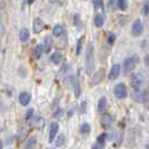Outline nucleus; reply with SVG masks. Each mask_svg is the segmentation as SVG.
<instances>
[{
	"instance_id": "nucleus-15",
	"label": "nucleus",
	"mask_w": 149,
	"mask_h": 149,
	"mask_svg": "<svg viewBox=\"0 0 149 149\" xmlns=\"http://www.w3.org/2000/svg\"><path fill=\"white\" fill-rule=\"evenodd\" d=\"M36 142H37L36 137H30L29 139L25 142V145H24V149H34V147L36 146Z\"/></svg>"
},
{
	"instance_id": "nucleus-30",
	"label": "nucleus",
	"mask_w": 149,
	"mask_h": 149,
	"mask_svg": "<svg viewBox=\"0 0 149 149\" xmlns=\"http://www.w3.org/2000/svg\"><path fill=\"white\" fill-rule=\"evenodd\" d=\"M93 3H94L95 9H99V8L102 7V0H93Z\"/></svg>"
},
{
	"instance_id": "nucleus-17",
	"label": "nucleus",
	"mask_w": 149,
	"mask_h": 149,
	"mask_svg": "<svg viewBox=\"0 0 149 149\" xmlns=\"http://www.w3.org/2000/svg\"><path fill=\"white\" fill-rule=\"evenodd\" d=\"M103 22H104L103 16L101 15V14H97L95 17H94V25H95V27H97V28L102 27L103 26Z\"/></svg>"
},
{
	"instance_id": "nucleus-7",
	"label": "nucleus",
	"mask_w": 149,
	"mask_h": 149,
	"mask_svg": "<svg viewBox=\"0 0 149 149\" xmlns=\"http://www.w3.org/2000/svg\"><path fill=\"white\" fill-rule=\"evenodd\" d=\"M44 29V22L40 18H35L33 22V30L35 34H40Z\"/></svg>"
},
{
	"instance_id": "nucleus-10",
	"label": "nucleus",
	"mask_w": 149,
	"mask_h": 149,
	"mask_svg": "<svg viewBox=\"0 0 149 149\" xmlns=\"http://www.w3.org/2000/svg\"><path fill=\"white\" fill-rule=\"evenodd\" d=\"M57 132H58V123L52 122L51 123V129H49V138H48L49 142H52L54 140V138L56 137Z\"/></svg>"
},
{
	"instance_id": "nucleus-24",
	"label": "nucleus",
	"mask_w": 149,
	"mask_h": 149,
	"mask_svg": "<svg viewBox=\"0 0 149 149\" xmlns=\"http://www.w3.org/2000/svg\"><path fill=\"white\" fill-rule=\"evenodd\" d=\"M90 131H91V126H90L89 123H83L82 126H81V132L83 134H89Z\"/></svg>"
},
{
	"instance_id": "nucleus-29",
	"label": "nucleus",
	"mask_w": 149,
	"mask_h": 149,
	"mask_svg": "<svg viewBox=\"0 0 149 149\" xmlns=\"http://www.w3.org/2000/svg\"><path fill=\"white\" fill-rule=\"evenodd\" d=\"M81 17H80V15H74V25L76 26V27H79V26H81Z\"/></svg>"
},
{
	"instance_id": "nucleus-33",
	"label": "nucleus",
	"mask_w": 149,
	"mask_h": 149,
	"mask_svg": "<svg viewBox=\"0 0 149 149\" xmlns=\"http://www.w3.org/2000/svg\"><path fill=\"white\" fill-rule=\"evenodd\" d=\"M33 116H34V110H33V109H29L28 111L26 112V119L27 120H29Z\"/></svg>"
},
{
	"instance_id": "nucleus-34",
	"label": "nucleus",
	"mask_w": 149,
	"mask_h": 149,
	"mask_svg": "<svg viewBox=\"0 0 149 149\" xmlns=\"http://www.w3.org/2000/svg\"><path fill=\"white\" fill-rule=\"evenodd\" d=\"M62 113H63V110H62V109H58L57 111L54 113V117H55V118H61V117H62Z\"/></svg>"
},
{
	"instance_id": "nucleus-23",
	"label": "nucleus",
	"mask_w": 149,
	"mask_h": 149,
	"mask_svg": "<svg viewBox=\"0 0 149 149\" xmlns=\"http://www.w3.org/2000/svg\"><path fill=\"white\" fill-rule=\"evenodd\" d=\"M83 42H84V37H80V39L77 40V45H76V54L80 55L81 52H82V46H83Z\"/></svg>"
},
{
	"instance_id": "nucleus-2",
	"label": "nucleus",
	"mask_w": 149,
	"mask_h": 149,
	"mask_svg": "<svg viewBox=\"0 0 149 149\" xmlns=\"http://www.w3.org/2000/svg\"><path fill=\"white\" fill-rule=\"evenodd\" d=\"M137 63H138V56L137 55H134L131 57H127L123 62V72L125 73L131 72L132 70L136 68Z\"/></svg>"
},
{
	"instance_id": "nucleus-18",
	"label": "nucleus",
	"mask_w": 149,
	"mask_h": 149,
	"mask_svg": "<svg viewBox=\"0 0 149 149\" xmlns=\"http://www.w3.org/2000/svg\"><path fill=\"white\" fill-rule=\"evenodd\" d=\"M43 51H44L43 45H37L36 48L34 49V57H35L36 60H39L40 56H42V54H43Z\"/></svg>"
},
{
	"instance_id": "nucleus-37",
	"label": "nucleus",
	"mask_w": 149,
	"mask_h": 149,
	"mask_svg": "<svg viewBox=\"0 0 149 149\" xmlns=\"http://www.w3.org/2000/svg\"><path fill=\"white\" fill-rule=\"evenodd\" d=\"M85 104H86V102H85V101H83L82 103H81V109H82V113H84V112H85Z\"/></svg>"
},
{
	"instance_id": "nucleus-5",
	"label": "nucleus",
	"mask_w": 149,
	"mask_h": 149,
	"mask_svg": "<svg viewBox=\"0 0 149 149\" xmlns=\"http://www.w3.org/2000/svg\"><path fill=\"white\" fill-rule=\"evenodd\" d=\"M142 31H143V25H142V22L140 20V19H136L134 22L132 24V29H131L132 35L136 36V37H138V36L141 35Z\"/></svg>"
},
{
	"instance_id": "nucleus-9",
	"label": "nucleus",
	"mask_w": 149,
	"mask_h": 149,
	"mask_svg": "<svg viewBox=\"0 0 149 149\" xmlns=\"http://www.w3.org/2000/svg\"><path fill=\"white\" fill-rule=\"evenodd\" d=\"M112 122H113V118H112L111 114L104 113V114L102 116V118H101V123H102V126L104 128L111 127Z\"/></svg>"
},
{
	"instance_id": "nucleus-20",
	"label": "nucleus",
	"mask_w": 149,
	"mask_h": 149,
	"mask_svg": "<svg viewBox=\"0 0 149 149\" xmlns=\"http://www.w3.org/2000/svg\"><path fill=\"white\" fill-rule=\"evenodd\" d=\"M26 134H27V128L22 127L20 129H19V131H18V134H17V138H18L19 140H22V139H25Z\"/></svg>"
},
{
	"instance_id": "nucleus-27",
	"label": "nucleus",
	"mask_w": 149,
	"mask_h": 149,
	"mask_svg": "<svg viewBox=\"0 0 149 149\" xmlns=\"http://www.w3.org/2000/svg\"><path fill=\"white\" fill-rule=\"evenodd\" d=\"M118 6L121 10H126L128 8V2L127 0H118Z\"/></svg>"
},
{
	"instance_id": "nucleus-26",
	"label": "nucleus",
	"mask_w": 149,
	"mask_h": 149,
	"mask_svg": "<svg viewBox=\"0 0 149 149\" xmlns=\"http://www.w3.org/2000/svg\"><path fill=\"white\" fill-rule=\"evenodd\" d=\"M73 86H74V89H75V97H80V94H81V89H80V83H79V81H77V79L75 80Z\"/></svg>"
},
{
	"instance_id": "nucleus-25",
	"label": "nucleus",
	"mask_w": 149,
	"mask_h": 149,
	"mask_svg": "<svg viewBox=\"0 0 149 149\" xmlns=\"http://www.w3.org/2000/svg\"><path fill=\"white\" fill-rule=\"evenodd\" d=\"M34 125H35V127H37V128L44 127V119H43V118H40V117H35Z\"/></svg>"
},
{
	"instance_id": "nucleus-40",
	"label": "nucleus",
	"mask_w": 149,
	"mask_h": 149,
	"mask_svg": "<svg viewBox=\"0 0 149 149\" xmlns=\"http://www.w3.org/2000/svg\"><path fill=\"white\" fill-rule=\"evenodd\" d=\"M146 149H149V145H147V146H146Z\"/></svg>"
},
{
	"instance_id": "nucleus-41",
	"label": "nucleus",
	"mask_w": 149,
	"mask_h": 149,
	"mask_svg": "<svg viewBox=\"0 0 149 149\" xmlns=\"http://www.w3.org/2000/svg\"><path fill=\"white\" fill-rule=\"evenodd\" d=\"M49 149H51V148H49Z\"/></svg>"
},
{
	"instance_id": "nucleus-14",
	"label": "nucleus",
	"mask_w": 149,
	"mask_h": 149,
	"mask_svg": "<svg viewBox=\"0 0 149 149\" xmlns=\"http://www.w3.org/2000/svg\"><path fill=\"white\" fill-rule=\"evenodd\" d=\"M107 97H102L100 100H99V102H97V111L100 112V113H103L105 110V108H107Z\"/></svg>"
},
{
	"instance_id": "nucleus-8",
	"label": "nucleus",
	"mask_w": 149,
	"mask_h": 149,
	"mask_svg": "<svg viewBox=\"0 0 149 149\" xmlns=\"http://www.w3.org/2000/svg\"><path fill=\"white\" fill-rule=\"evenodd\" d=\"M120 72H121V66H120L119 64H114V65L112 66L111 70H110L109 79H110V80H116L120 75Z\"/></svg>"
},
{
	"instance_id": "nucleus-36",
	"label": "nucleus",
	"mask_w": 149,
	"mask_h": 149,
	"mask_svg": "<svg viewBox=\"0 0 149 149\" xmlns=\"http://www.w3.org/2000/svg\"><path fill=\"white\" fill-rule=\"evenodd\" d=\"M5 7H6V1L5 0H0V10L5 9Z\"/></svg>"
},
{
	"instance_id": "nucleus-35",
	"label": "nucleus",
	"mask_w": 149,
	"mask_h": 149,
	"mask_svg": "<svg viewBox=\"0 0 149 149\" xmlns=\"http://www.w3.org/2000/svg\"><path fill=\"white\" fill-rule=\"evenodd\" d=\"M148 13H149V6H148V3H146V5L143 6V14H145V15H148Z\"/></svg>"
},
{
	"instance_id": "nucleus-16",
	"label": "nucleus",
	"mask_w": 149,
	"mask_h": 149,
	"mask_svg": "<svg viewBox=\"0 0 149 149\" xmlns=\"http://www.w3.org/2000/svg\"><path fill=\"white\" fill-rule=\"evenodd\" d=\"M19 38H20V40L22 43H26L28 40V38H29V30L27 28H22L20 30V34H19Z\"/></svg>"
},
{
	"instance_id": "nucleus-3",
	"label": "nucleus",
	"mask_w": 149,
	"mask_h": 149,
	"mask_svg": "<svg viewBox=\"0 0 149 149\" xmlns=\"http://www.w3.org/2000/svg\"><path fill=\"white\" fill-rule=\"evenodd\" d=\"M142 83H143V77L140 73H136V74L132 75L130 84H131V89L134 92H138V91L141 90Z\"/></svg>"
},
{
	"instance_id": "nucleus-38",
	"label": "nucleus",
	"mask_w": 149,
	"mask_h": 149,
	"mask_svg": "<svg viewBox=\"0 0 149 149\" xmlns=\"http://www.w3.org/2000/svg\"><path fill=\"white\" fill-rule=\"evenodd\" d=\"M2 147H3V142L2 140H0V149H2Z\"/></svg>"
},
{
	"instance_id": "nucleus-13",
	"label": "nucleus",
	"mask_w": 149,
	"mask_h": 149,
	"mask_svg": "<svg viewBox=\"0 0 149 149\" xmlns=\"http://www.w3.org/2000/svg\"><path fill=\"white\" fill-rule=\"evenodd\" d=\"M44 52L45 53H49L51 52V49H52L53 47V39L51 36H46L45 37V40H44Z\"/></svg>"
},
{
	"instance_id": "nucleus-32",
	"label": "nucleus",
	"mask_w": 149,
	"mask_h": 149,
	"mask_svg": "<svg viewBox=\"0 0 149 149\" xmlns=\"http://www.w3.org/2000/svg\"><path fill=\"white\" fill-rule=\"evenodd\" d=\"M105 145H103V143H100V142H95L94 145H93V147H92V149H103L104 148Z\"/></svg>"
},
{
	"instance_id": "nucleus-39",
	"label": "nucleus",
	"mask_w": 149,
	"mask_h": 149,
	"mask_svg": "<svg viewBox=\"0 0 149 149\" xmlns=\"http://www.w3.org/2000/svg\"><path fill=\"white\" fill-rule=\"evenodd\" d=\"M34 1H35V0H27V2H28V5H31V3L34 2Z\"/></svg>"
},
{
	"instance_id": "nucleus-28",
	"label": "nucleus",
	"mask_w": 149,
	"mask_h": 149,
	"mask_svg": "<svg viewBox=\"0 0 149 149\" xmlns=\"http://www.w3.org/2000/svg\"><path fill=\"white\" fill-rule=\"evenodd\" d=\"M105 139H107V134H100V136L97 137V141L100 142V143H103V145H105Z\"/></svg>"
},
{
	"instance_id": "nucleus-22",
	"label": "nucleus",
	"mask_w": 149,
	"mask_h": 149,
	"mask_svg": "<svg viewBox=\"0 0 149 149\" xmlns=\"http://www.w3.org/2000/svg\"><path fill=\"white\" fill-rule=\"evenodd\" d=\"M65 136L64 134H60L58 137H57V139H56V142H55V145H56V147H62V146H64V143H65Z\"/></svg>"
},
{
	"instance_id": "nucleus-4",
	"label": "nucleus",
	"mask_w": 149,
	"mask_h": 149,
	"mask_svg": "<svg viewBox=\"0 0 149 149\" xmlns=\"http://www.w3.org/2000/svg\"><path fill=\"white\" fill-rule=\"evenodd\" d=\"M127 86L123 83H119V84H117L114 86V95L118 99H125V97H127Z\"/></svg>"
},
{
	"instance_id": "nucleus-21",
	"label": "nucleus",
	"mask_w": 149,
	"mask_h": 149,
	"mask_svg": "<svg viewBox=\"0 0 149 149\" xmlns=\"http://www.w3.org/2000/svg\"><path fill=\"white\" fill-rule=\"evenodd\" d=\"M63 27L61 26V25H56L55 27H54V29H53V34H54V36H56V37H58L61 36L62 34H63Z\"/></svg>"
},
{
	"instance_id": "nucleus-11",
	"label": "nucleus",
	"mask_w": 149,
	"mask_h": 149,
	"mask_svg": "<svg viewBox=\"0 0 149 149\" xmlns=\"http://www.w3.org/2000/svg\"><path fill=\"white\" fill-rule=\"evenodd\" d=\"M103 77H104V71H103V68H100L97 73L93 75L92 82H93V84H99V83L102 81Z\"/></svg>"
},
{
	"instance_id": "nucleus-19",
	"label": "nucleus",
	"mask_w": 149,
	"mask_h": 149,
	"mask_svg": "<svg viewBox=\"0 0 149 149\" xmlns=\"http://www.w3.org/2000/svg\"><path fill=\"white\" fill-rule=\"evenodd\" d=\"M62 58H63V57H62L61 53H58V52L54 53L52 56H51V61H52L54 64H60Z\"/></svg>"
},
{
	"instance_id": "nucleus-12",
	"label": "nucleus",
	"mask_w": 149,
	"mask_h": 149,
	"mask_svg": "<svg viewBox=\"0 0 149 149\" xmlns=\"http://www.w3.org/2000/svg\"><path fill=\"white\" fill-rule=\"evenodd\" d=\"M30 94L27 92H22L19 94V102L22 105H27L30 102Z\"/></svg>"
},
{
	"instance_id": "nucleus-31",
	"label": "nucleus",
	"mask_w": 149,
	"mask_h": 149,
	"mask_svg": "<svg viewBox=\"0 0 149 149\" xmlns=\"http://www.w3.org/2000/svg\"><path fill=\"white\" fill-rule=\"evenodd\" d=\"M114 40H116V35H114V34H110L109 37H108V43L110 45H112L114 43Z\"/></svg>"
},
{
	"instance_id": "nucleus-1",
	"label": "nucleus",
	"mask_w": 149,
	"mask_h": 149,
	"mask_svg": "<svg viewBox=\"0 0 149 149\" xmlns=\"http://www.w3.org/2000/svg\"><path fill=\"white\" fill-rule=\"evenodd\" d=\"M85 68L86 73L91 75L94 71V45L93 43H89L85 54Z\"/></svg>"
},
{
	"instance_id": "nucleus-6",
	"label": "nucleus",
	"mask_w": 149,
	"mask_h": 149,
	"mask_svg": "<svg viewBox=\"0 0 149 149\" xmlns=\"http://www.w3.org/2000/svg\"><path fill=\"white\" fill-rule=\"evenodd\" d=\"M134 100L139 102V103H145L148 101V93L146 91H138V92H134Z\"/></svg>"
}]
</instances>
